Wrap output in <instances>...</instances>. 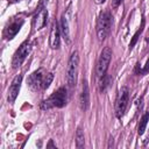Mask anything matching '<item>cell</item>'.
Instances as JSON below:
<instances>
[{
    "mask_svg": "<svg viewBox=\"0 0 149 149\" xmlns=\"http://www.w3.org/2000/svg\"><path fill=\"white\" fill-rule=\"evenodd\" d=\"M148 141H149V133H148V136H147V139L144 140V144H147V143H148Z\"/></svg>",
    "mask_w": 149,
    "mask_h": 149,
    "instance_id": "obj_18",
    "label": "cell"
},
{
    "mask_svg": "<svg viewBox=\"0 0 149 149\" xmlns=\"http://www.w3.org/2000/svg\"><path fill=\"white\" fill-rule=\"evenodd\" d=\"M143 26H144V21H142V23H141V27H140V29L135 33V35L133 36V40H132V42L129 43V49H133V47H134V44L136 43V41H137V38H139V35L142 33V30H143Z\"/></svg>",
    "mask_w": 149,
    "mask_h": 149,
    "instance_id": "obj_16",
    "label": "cell"
},
{
    "mask_svg": "<svg viewBox=\"0 0 149 149\" xmlns=\"http://www.w3.org/2000/svg\"><path fill=\"white\" fill-rule=\"evenodd\" d=\"M23 22H24V21H23V19H21V17H19V19H12V20L7 23V26H6L5 30H3V37H5L6 40H12V38L19 33V30L21 29Z\"/></svg>",
    "mask_w": 149,
    "mask_h": 149,
    "instance_id": "obj_8",
    "label": "cell"
},
{
    "mask_svg": "<svg viewBox=\"0 0 149 149\" xmlns=\"http://www.w3.org/2000/svg\"><path fill=\"white\" fill-rule=\"evenodd\" d=\"M85 144V136H84V132L80 127L77 128L76 132V147L77 148H83Z\"/></svg>",
    "mask_w": 149,
    "mask_h": 149,
    "instance_id": "obj_14",
    "label": "cell"
},
{
    "mask_svg": "<svg viewBox=\"0 0 149 149\" xmlns=\"http://www.w3.org/2000/svg\"><path fill=\"white\" fill-rule=\"evenodd\" d=\"M104 1H105V0H95L97 3H101V2H104Z\"/></svg>",
    "mask_w": 149,
    "mask_h": 149,
    "instance_id": "obj_19",
    "label": "cell"
},
{
    "mask_svg": "<svg viewBox=\"0 0 149 149\" xmlns=\"http://www.w3.org/2000/svg\"><path fill=\"white\" fill-rule=\"evenodd\" d=\"M59 29H61V33H62L64 40L69 43L70 42V29H69V21H68V17H66L65 14H63L62 17H61Z\"/></svg>",
    "mask_w": 149,
    "mask_h": 149,
    "instance_id": "obj_13",
    "label": "cell"
},
{
    "mask_svg": "<svg viewBox=\"0 0 149 149\" xmlns=\"http://www.w3.org/2000/svg\"><path fill=\"white\" fill-rule=\"evenodd\" d=\"M128 101H129V91L126 86H122L119 90V93L115 100V114L119 119L123 116L126 108L128 106Z\"/></svg>",
    "mask_w": 149,
    "mask_h": 149,
    "instance_id": "obj_6",
    "label": "cell"
},
{
    "mask_svg": "<svg viewBox=\"0 0 149 149\" xmlns=\"http://www.w3.org/2000/svg\"><path fill=\"white\" fill-rule=\"evenodd\" d=\"M79 105L83 111H86L90 105V91H88V84L86 80H83V87L79 95Z\"/></svg>",
    "mask_w": 149,
    "mask_h": 149,
    "instance_id": "obj_11",
    "label": "cell"
},
{
    "mask_svg": "<svg viewBox=\"0 0 149 149\" xmlns=\"http://www.w3.org/2000/svg\"><path fill=\"white\" fill-rule=\"evenodd\" d=\"M111 27H112V15L109 12H100L99 16H98V21H97V36L99 41H104L109 31H111Z\"/></svg>",
    "mask_w": 149,
    "mask_h": 149,
    "instance_id": "obj_3",
    "label": "cell"
},
{
    "mask_svg": "<svg viewBox=\"0 0 149 149\" xmlns=\"http://www.w3.org/2000/svg\"><path fill=\"white\" fill-rule=\"evenodd\" d=\"M148 121H149V111L146 112V113L143 114V116L141 118V120H140V125H139V128H137V133H139V135H142V134L144 133Z\"/></svg>",
    "mask_w": 149,
    "mask_h": 149,
    "instance_id": "obj_15",
    "label": "cell"
},
{
    "mask_svg": "<svg viewBox=\"0 0 149 149\" xmlns=\"http://www.w3.org/2000/svg\"><path fill=\"white\" fill-rule=\"evenodd\" d=\"M30 49H31V44H30V42H29L28 40L24 41V42L19 47V49L15 51V54H14V56H13V59H12V65H13L14 69L19 68V66L26 61L27 56H28L29 52H30Z\"/></svg>",
    "mask_w": 149,
    "mask_h": 149,
    "instance_id": "obj_7",
    "label": "cell"
},
{
    "mask_svg": "<svg viewBox=\"0 0 149 149\" xmlns=\"http://www.w3.org/2000/svg\"><path fill=\"white\" fill-rule=\"evenodd\" d=\"M47 19H48V10L45 7L42 8H36V14L34 15L33 19V26L36 30L42 29L47 24Z\"/></svg>",
    "mask_w": 149,
    "mask_h": 149,
    "instance_id": "obj_9",
    "label": "cell"
},
{
    "mask_svg": "<svg viewBox=\"0 0 149 149\" xmlns=\"http://www.w3.org/2000/svg\"><path fill=\"white\" fill-rule=\"evenodd\" d=\"M68 101V93L65 87H59L57 91H55L47 100H44L41 104L42 109H49V108H61L66 105Z\"/></svg>",
    "mask_w": 149,
    "mask_h": 149,
    "instance_id": "obj_2",
    "label": "cell"
},
{
    "mask_svg": "<svg viewBox=\"0 0 149 149\" xmlns=\"http://www.w3.org/2000/svg\"><path fill=\"white\" fill-rule=\"evenodd\" d=\"M21 83H22V74H17V76L13 79V81H12V84H10V86H9V90H8L7 100H8L9 104H13V102L15 101V99H16L19 92H20Z\"/></svg>",
    "mask_w": 149,
    "mask_h": 149,
    "instance_id": "obj_10",
    "label": "cell"
},
{
    "mask_svg": "<svg viewBox=\"0 0 149 149\" xmlns=\"http://www.w3.org/2000/svg\"><path fill=\"white\" fill-rule=\"evenodd\" d=\"M48 147H56V146H54V144H52V142H51V141H50V143H49V144H48Z\"/></svg>",
    "mask_w": 149,
    "mask_h": 149,
    "instance_id": "obj_20",
    "label": "cell"
},
{
    "mask_svg": "<svg viewBox=\"0 0 149 149\" xmlns=\"http://www.w3.org/2000/svg\"><path fill=\"white\" fill-rule=\"evenodd\" d=\"M8 1H14V0H8Z\"/></svg>",
    "mask_w": 149,
    "mask_h": 149,
    "instance_id": "obj_21",
    "label": "cell"
},
{
    "mask_svg": "<svg viewBox=\"0 0 149 149\" xmlns=\"http://www.w3.org/2000/svg\"><path fill=\"white\" fill-rule=\"evenodd\" d=\"M111 58H112V49L109 47L104 48L97 62V66H95V74L98 78H101L106 74L108 65L111 63Z\"/></svg>",
    "mask_w": 149,
    "mask_h": 149,
    "instance_id": "obj_5",
    "label": "cell"
},
{
    "mask_svg": "<svg viewBox=\"0 0 149 149\" xmlns=\"http://www.w3.org/2000/svg\"><path fill=\"white\" fill-rule=\"evenodd\" d=\"M78 68H79V55L78 51H73L69 58L68 68H66V83L71 88L76 86L77 77H78Z\"/></svg>",
    "mask_w": 149,
    "mask_h": 149,
    "instance_id": "obj_4",
    "label": "cell"
},
{
    "mask_svg": "<svg viewBox=\"0 0 149 149\" xmlns=\"http://www.w3.org/2000/svg\"><path fill=\"white\" fill-rule=\"evenodd\" d=\"M54 79V74L51 72H45L43 69H40L37 71H34L28 77V86L33 91L44 90L48 88Z\"/></svg>",
    "mask_w": 149,
    "mask_h": 149,
    "instance_id": "obj_1",
    "label": "cell"
},
{
    "mask_svg": "<svg viewBox=\"0 0 149 149\" xmlns=\"http://www.w3.org/2000/svg\"><path fill=\"white\" fill-rule=\"evenodd\" d=\"M122 1H123V0H112V7H113V8L118 7Z\"/></svg>",
    "mask_w": 149,
    "mask_h": 149,
    "instance_id": "obj_17",
    "label": "cell"
},
{
    "mask_svg": "<svg viewBox=\"0 0 149 149\" xmlns=\"http://www.w3.org/2000/svg\"><path fill=\"white\" fill-rule=\"evenodd\" d=\"M59 42H61V29L58 24L54 22L51 26V31H50V47L52 49H58Z\"/></svg>",
    "mask_w": 149,
    "mask_h": 149,
    "instance_id": "obj_12",
    "label": "cell"
}]
</instances>
